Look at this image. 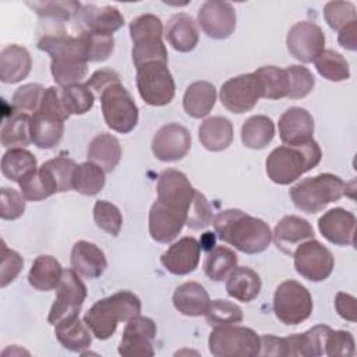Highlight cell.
Masks as SVG:
<instances>
[{
  "mask_svg": "<svg viewBox=\"0 0 357 357\" xmlns=\"http://www.w3.org/2000/svg\"><path fill=\"white\" fill-rule=\"evenodd\" d=\"M45 88L40 84H25L13 95V109L20 113L36 112L40 106Z\"/></svg>",
  "mask_w": 357,
  "mask_h": 357,
  "instance_id": "cell-52",
  "label": "cell"
},
{
  "mask_svg": "<svg viewBox=\"0 0 357 357\" xmlns=\"http://www.w3.org/2000/svg\"><path fill=\"white\" fill-rule=\"evenodd\" d=\"M279 137L284 145L298 146L312 141L314 119L303 107H290L279 119Z\"/></svg>",
  "mask_w": 357,
  "mask_h": 357,
  "instance_id": "cell-20",
  "label": "cell"
},
{
  "mask_svg": "<svg viewBox=\"0 0 357 357\" xmlns=\"http://www.w3.org/2000/svg\"><path fill=\"white\" fill-rule=\"evenodd\" d=\"M105 170L88 160L77 165L73 176V190L82 195H96L105 187Z\"/></svg>",
  "mask_w": 357,
  "mask_h": 357,
  "instance_id": "cell-40",
  "label": "cell"
},
{
  "mask_svg": "<svg viewBox=\"0 0 357 357\" xmlns=\"http://www.w3.org/2000/svg\"><path fill=\"white\" fill-rule=\"evenodd\" d=\"M237 266L236 252L225 245H218L212 248L204 261L205 275L213 280L220 282L227 278V275Z\"/></svg>",
  "mask_w": 357,
  "mask_h": 357,
  "instance_id": "cell-39",
  "label": "cell"
},
{
  "mask_svg": "<svg viewBox=\"0 0 357 357\" xmlns=\"http://www.w3.org/2000/svg\"><path fill=\"white\" fill-rule=\"evenodd\" d=\"M64 269L52 255H39L28 273L29 284L39 291H50L59 287Z\"/></svg>",
  "mask_w": 357,
  "mask_h": 357,
  "instance_id": "cell-32",
  "label": "cell"
},
{
  "mask_svg": "<svg viewBox=\"0 0 357 357\" xmlns=\"http://www.w3.org/2000/svg\"><path fill=\"white\" fill-rule=\"evenodd\" d=\"M321 234L335 245H353L356 234V216L344 208H333L318 220Z\"/></svg>",
  "mask_w": 357,
  "mask_h": 357,
  "instance_id": "cell-22",
  "label": "cell"
},
{
  "mask_svg": "<svg viewBox=\"0 0 357 357\" xmlns=\"http://www.w3.org/2000/svg\"><path fill=\"white\" fill-rule=\"evenodd\" d=\"M165 38L174 50L183 53L191 52L199 40L197 22L185 13L174 14L166 25Z\"/></svg>",
  "mask_w": 357,
  "mask_h": 357,
  "instance_id": "cell-28",
  "label": "cell"
},
{
  "mask_svg": "<svg viewBox=\"0 0 357 357\" xmlns=\"http://www.w3.org/2000/svg\"><path fill=\"white\" fill-rule=\"evenodd\" d=\"M284 70L287 73V79H289L287 98L300 99L307 96L314 89L315 78L307 67L293 64Z\"/></svg>",
  "mask_w": 357,
  "mask_h": 357,
  "instance_id": "cell-50",
  "label": "cell"
},
{
  "mask_svg": "<svg viewBox=\"0 0 357 357\" xmlns=\"http://www.w3.org/2000/svg\"><path fill=\"white\" fill-rule=\"evenodd\" d=\"M42 167L53 180L57 192L73 190V176L77 167V163L73 159L67 156H57L46 160Z\"/></svg>",
  "mask_w": 357,
  "mask_h": 357,
  "instance_id": "cell-46",
  "label": "cell"
},
{
  "mask_svg": "<svg viewBox=\"0 0 357 357\" xmlns=\"http://www.w3.org/2000/svg\"><path fill=\"white\" fill-rule=\"evenodd\" d=\"M321 158L322 152L315 139L298 146H278L266 158V174L273 183L287 185L314 169Z\"/></svg>",
  "mask_w": 357,
  "mask_h": 357,
  "instance_id": "cell-4",
  "label": "cell"
},
{
  "mask_svg": "<svg viewBox=\"0 0 357 357\" xmlns=\"http://www.w3.org/2000/svg\"><path fill=\"white\" fill-rule=\"evenodd\" d=\"M185 220V213L174 211L156 199L149 211V234L155 241L167 244L178 236Z\"/></svg>",
  "mask_w": 357,
  "mask_h": 357,
  "instance_id": "cell-23",
  "label": "cell"
},
{
  "mask_svg": "<svg viewBox=\"0 0 357 357\" xmlns=\"http://www.w3.org/2000/svg\"><path fill=\"white\" fill-rule=\"evenodd\" d=\"M18 185L26 201H42L57 192L53 180L42 166L24 177Z\"/></svg>",
  "mask_w": 357,
  "mask_h": 357,
  "instance_id": "cell-42",
  "label": "cell"
},
{
  "mask_svg": "<svg viewBox=\"0 0 357 357\" xmlns=\"http://www.w3.org/2000/svg\"><path fill=\"white\" fill-rule=\"evenodd\" d=\"M158 201L163 205L188 213L190 205L192 202L195 188L191 185L187 176L174 169H166L160 173L158 178Z\"/></svg>",
  "mask_w": 357,
  "mask_h": 357,
  "instance_id": "cell-15",
  "label": "cell"
},
{
  "mask_svg": "<svg viewBox=\"0 0 357 357\" xmlns=\"http://www.w3.org/2000/svg\"><path fill=\"white\" fill-rule=\"evenodd\" d=\"M89 328L78 317L60 322L54 326V335L61 346L70 351L82 353L92 343Z\"/></svg>",
  "mask_w": 357,
  "mask_h": 357,
  "instance_id": "cell-35",
  "label": "cell"
},
{
  "mask_svg": "<svg viewBox=\"0 0 357 357\" xmlns=\"http://www.w3.org/2000/svg\"><path fill=\"white\" fill-rule=\"evenodd\" d=\"M61 99L68 114H84L92 109L95 95L85 84H74L61 88Z\"/></svg>",
  "mask_w": 357,
  "mask_h": 357,
  "instance_id": "cell-45",
  "label": "cell"
},
{
  "mask_svg": "<svg viewBox=\"0 0 357 357\" xmlns=\"http://www.w3.org/2000/svg\"><path fill=\"white\" fill-rule=\"evenodd\" d=\"M25 211V197L14 188H1V211L0 216L4 220H15Z\"/></svg>",
  "mask_w": 357,
  "mask_h": 357,
  "instance_id": "cell-57",
  "label": "cell"
},
{
  "mask_svg": "<svg viewBox=\"0 0 357 357\" xmlns=\"http://www.w3.org/2000/svg\"><path fill=\"white\" fill-rule=\"evenodd\" d=\"M354 339L347 331H331L325 342L326 356H354Z\"/></svg>",
  "mask_w": 357,
  "mask_h": 357,
  "instance_id": "cell-56",
  "label": "cell"
},
{
  "mask_svg": "<svg viewBox=\"0 0 357 357\" xmlns=\"http://www.w3.org/2000/svg\"><path fill=\"white\" fill-rule=\"evenodd\" d=\"M36 169V158L24 148H11L1 158L3 176L15 183Z\"/></svg>",
  "mask_w": 357,
  "mask_h": 357,
  "instance_id": "cell-38",
  "label": "cell"
},
{
  "mask_svg": "<svg viewBox=\"0 0 357 357\" xmlns=\"http://www.w3.org/2000/svg\"><path fill=\"white\" fill-rule=\"evenodd\" d=\"M132 45L131 56L135 68L149 61L167 63V50L162 38H148Z\"/></svg>",
  "mask_w": 357,
  "mask_h": 357,
  "instance_id": "cell-47",
  "label": "cell"
},
{
  "mask_svg": "<svg viewBox=\"0 0 357 357\" xmlns=\"http://www.w3.org/2000/svg\"><path fill=\"white\" fill-rule=\"evenodd\" d=\"M273 312L284 325H298L312 312V297L305 286L296 280L282 282L273 296Z\"/></svg>",
  "mask_w": 357,
  "mask_h": 357,
  "instance_id": "cell-8",
  "label": "cell"
},
{
  "mask_svg": "<svg viewBox=\"0 0 357 357\" xmlns=\"http://www.w3.org/2000/svg\"><path fill=\"white\" fill-rule=\"evenodd\" d=\"M206 322L211 326H219V325H234L240 324L243 321V310L227 300H213L211 301V305L205 314Z\"/></svg>",
  "mask_w": 357,
  "mask_h": 357,
  "instance_id": "cell-48",
  "label": "cell"
},
{
  "mask_svg": "<svg viewBox=\"0 0 357 357\" xmlns=\"http://www.w3.org/2000/svg\"><path fill=\"white\" fill-rule=\"evenodd\" d=\"M259 356H287L284 337H278L273 335H262Z\"/></svg>",
  "mask_w": 357,
  "mask_h": 357,
  "instance_id": "cell-61",
  "label": "cell"
},
{
  "mask_svg": "<svg viewBox=\"0 0 357 357\" xmlns=\"http://www.w3.org/2000/svg\"><path fill=\"white\" fill-rule=\"evenodd\" d=\"M99 99L109 128L121 134L134 130L138 123V107L130 92L120 82L107 86Z\"/></svg>",
  "mask_w": 357,
  "mask_h": 357,
  "instance_id": "cell-10",
  "label": "cell"
},
{
  "mask_svg": "<svg viewBox=\"0 0 357 357\" xmlns=\"http://www.w3.org/2000/svg\"><path fill=\"white\" fill-rule=\"evenodd\" d=\"M314 238V229L307 219L296 215L283 216L272 233V240L284 254L293 255L296 247L305 240Z\"/></svg>",
  "mask_w": 357,
  "mask_h": 357,
  "instance_id": "cell-24",
  "label": "cell"
},
{
  "mask_svg": "<svg viewBox=\"0 0 357 357\" xmlns=\"http://www.w3.org/2000/svg\"><path fill=\"white\" fill-rule=\"evenodd\" d=\"M128 28L132 43L148 38H162L163 35V24L160 18L153 14H142L135 17L130 22Z\"/></svg>",
  "mask_w": 357,
  "mask_h": 357,
  "instance_id": "cell-53",
  "label": "cell"
},
{
  "mask_svg": "<svg viewBox=\"0 0 357 357\" xmlns=\"http://www.w3.org/2000/svg\"><path fill=\"white\" fill-rule=\"evenodd\" d=\"M332 329L326 325H317L304 333H294L284 337L287 356L318 357L325 354V342Z\"/></svg>",
  "mask_w": 357,
  "mask_h": 357,
  "instance_id": "cell-27",
  "label": "cell"
},
{
  "mask_svg": "<svg viewBox=\"0 0 357 357\" xmlns=\"http://www.w3.org/2000/svg\"><path fill=\"white\" fill-rule=\"evenodd\" d=\"M314 63L318 73L329 81L340 82L350 77L347 60L332 49H324V52L315 59Z\"/></svg>",
  "mask_w": 357,
  "mask_h": 357,
  "instance_id": "cell-44",
  "label": "cell"
},
{
  "mask_svg": "<svg viewBox=\"0 0 357 357\" xmlns=\"http://www.w3.org/2000/svg\"><path fill=\"white\" fill-rule=\"evenodd\" d=\"M36 46L50 56L53 79L61 88L79 84L85 78L88 59L81 33L78 36H70L63 29L47 32L38 40Z\"/></svg>",
  "mask_w": 357,
  "mask_h": 357,
  "instance_id": "cell-1",
  "label": "cell"
},
{
  "mask_svg": "<svg viewBox=\"0 0 357 357\" xmlns=\"http://www.w3.org/2000/svg\"><path fill=\"white\" fill-rule=\"evenodd\" d=\"M88 159L105 172H113L121 158V145L112 134H98L88 145Z\"/></svg>",
  "mask_w": 357,
  "mask_h": 357,
  "instance_id": "cell-34",
  "label": "cell"
},
{
  "mask_svg": "<svg viewBox=\"0 0 357 357\" xmlns=\"http://www.w3.org/2000/svg\"><path fill=\"white\" fill-rule=\"evenodd\" d=\"M275 137L273 121L264 114L251 116L241 127V141L250 149L265 148Z\"/></svg>",
  "mask_w": 357,
  "mask_h": 357,
  "instance_id": "cell-37",
  "label": "cell"
},
{
  "mask_svg": "<svg viewBox=\"0 0 357 357\" xmlns=\"http://www.w3.org/2000/svg\"><path fill=\"white\" fill-rule=\"evenodd\" d=\"M335 308L343 319L356 322L357 317H356V297L354 296L344 293V291H339L335 297Z\"/></svg>",
  "mask_w": 357,
  "mask_h": 357,
  "instance_id": "cell-60",
  "label": "cell"
},
{
  "mask_svg": "<svg viewBox=\"0 0 357 357\" xmlns=\"http://www.w3.org/2000/svg\"><path fill=\"white\" fill-rule=\"evenodd\" d=\"M137 88L139 96L151 106L170 103L176 93V85L167 63L149 61L137 67Z\"/></svg>",
  "mask_w": 357,
  "mask_h": 357,
  "instance_id": "cell-9",
  "label": "cell"
},
{
  "mask_svg": "<svg viewBox=\"0 0 357 357\" xmlns=\"http://www.w3.org/2000/svg\"><path fill=\"white\" fill-rule=\"evenodd\" d=\"M198 137L205 149L212 152L223 151L229 148L233 141V124L223 116L208 117L204 123H201Z\"/></svg>",
  "mask_w": 357,
  "mask_h": 357,
  "instance_id": "cell-30",
  "label": "cell"
},
{
  "mask_svg": "<svg viewBox=\"0 0 357 357\" xmlns=\"http://www.w3.org/2000/svg\"><path fill=\"white\" fill-rule=\"evenodd\" d=\"M261 82L262 98L265 99H280L287 96L289 79L287 73L276 66H264L254 71Z\"/></svg>",
  "mask_w": 357,
  "mask_h": 357,
  "instance_id": "cell-41",
  "label": "cell"
},
{
  "mask_svg": "<svg viewBox=\"0 0 357 357\" xmlns=\"http://www.w3.org/2000/svg\"><path fill=\"white\" fill-rule=\"evenodd\" d=\"M120 82V75L112 70V68H100L96 70L85 82V85L93 92V95L100 96L102 92L113 85V84H119Z\"/></svg>",
  "mask_w": 357,
  "mask_h": 357,
  "instance_id": "cell-59",
  "label": "cell"
},
{
  "mask_svg": "<svg viewBox=\"0 0 357 357\" xmlns=\"http://www.w3.org/2000/svg\"><path fill=\"white\" fill-rule=\"evenodd\" d=\"M212 220H213V213L206 197L202 192L195 190L192 202L187 213L185 225L192 230H201L209 226Z\"/></svg>",
  "mask_w": 357,
  "mask_h": 357,
  "instance_id": "cell-55",
  "label": "cell"
},
{
  "mask_svg": "<svg viewBox=\"0 0 357 357\" xmlns=\"http://www.w3.org/2000/svg\"><path fill=\"white\" fill-rule=\"evenodd\" d=\"M75 20L82 28L81 31L110 36L124 25V17L114 6L99 7L95 4H85L75 15Z\"/></svg>",
  "mask_w": 357,
  "mask_h": 357,
  "instance_id": "cell-19",
  "label": "cell"
},
{
  "mask_svg": "<svg viewBox=\"0 0 357 357\" xmlns=\"http://www.w3.org/2000/svg\"><path fill=\"white\" fill-rule=\"evenodd\" d=\"M86 287L74 269H64L61 282L57 287V296L49 311L47 322L53 326L60 322L78 317L85 301Z\"/></svg>",
  "mask_w": 357,
  "mask_h": 357,
  "instance_id": "cell-11",
  "label": "cell"
},
{
  "mask_svg": "<svg viewBox=\"0 0 357 357\" xmlns=\"http://www.w3.org/2000/svg\"><path fill=\"white\" fill-rule=\"evenodd\" d=\"M216 102V89L208 81H195L188 85L183 96L185 113L194 119H202L209 114Z\"/></svg>",
  "mask_w": 357,
  "mask_h": 357,
  "instance_id": "cell-31",
  "label": "cell"
},
{
  "mask_svg": "<svg viewBox=\"0 0 357 357\" xmlns=\"http://www.w3.org/2000/svg\"><path fill=\"white\" fill-rule=\"evenodd\" d=\"M32 67L29 52L20 45H7L0 52V79L15 84L28 77Z\"/></svg>",
  "mask_w": 357,
  "mask_h": 357,
  "instance_id": "cell-29",
  "label": "cell"
},
{
  "mask_svg": "<svg viewBox=\"0 0 357 357\" xmlns=\"http://www.w3.org/2000/svg\"><path fill=\"white\" fill-rule=\"evenodd\" d=\"M209 351L215 357H255L259 356L261 339L245 326H215L208 339Z\"/></svg>",
  "mask_w": 357,
  "mask_h": 357,
  "instance_id": "cell-7",
  "label": "cell"
},
{
  "mask_svg": "<svg viewBox=\"0 0 357 357\" xmlns=\"http://www.w3.org/2000/svg\"><path fill=\"white\" fill-rule=\"evenodd\" d=\"M262 98L261 82L254 73L240 74L227 79L220 88L222 105L233 113L241 114L254 109Z\"/></svg>",
  "mask_w": 357,
  "mask_h": 357,
  "instance_id": "cell-13",
  "label": "cell"
},
{
  "mask_svg": "<svg viewBox=\"0 0 357 357\" xmlns=\"http://www.w3.org/2000/svg\"><path fill=\"white\" fill-rule=\"evenodd\" d=\"M191 148L190 131L178 124L169 123L162 126L152 139V152L162 162H176L183 159Z\"/></svg>",
  "mask_w": 357,
  "mask_h": 357,
  "instance_id": "cell-18",
  "label": "cell"
},
{
  "mask_svg": "<svg viewBox=\"0 0 357 357\" xmlns=\"http://www.w3.org/2000/svg\"><path fill=\"white\" fill-rule=\"evenodd\" d=\"M218 237L244 254H259L272 241V231L262 219L240 209L220 211L212 220Z\"/></svg>",
  "mask_w": 357,
  "mask_h": 357,
  "instance_id": "cell-2",
  "label": "cell"
},
{
  "mask_svg": "<svg viewBox=\"0 0 357 357\" xmlns=\"http://www.w3.org/2000/svg\"><path fill=\"white\" fill-rule=\"evenodd\" d=\"M201 245L190 236L181 237L178 241L173 243L160 257L162 265L167 272L183 276L194 272L199 264Z\"/></svg>",
  "mask_w": 357,
  "mask_h": 357,
  "instance_id": "cell-21",
  "label": "cell"
},
{
  "mask_svg": "<svg viewBox=\"0 0 357 357\" xmlns=\"http://www.w3.org/2000/svg\"><path fill=\"white\" fill-rule=\"evenodd\" d=\"M344 194V181L331 173L307 177L290 188V198L294 206L305 213L321 212L326 205L339 201Z\"/></svg>",
  "mask_w": 357,
  "mask_h": 357,
  "instance_id": "cell-6",
  "label": "cell"
},
{
  "mask_svg": "<svg viewBox=\"0 0 357 357\" xmlns=\"http://www.w3.org/2000/svg\"><path fill=\"white\" fill-rule=\"evenodd\" d=\"M93 219L99 229L109 233L110 236H117L121 230L123 216L120 209L109 201H96L93 206Z\"/></svg>",
  "mask_w": 357,
  "mask_h": 357,
  "instance_id": "cell-49",
  "label": "cell"
},
{
  "mask_svg": "<svg viewBox=\"0 0 357 357\" xmlns=\"http://www.w3.org/2000/svg\"><path fill=\"white\" fill-rule=\"evenodd\" d=\"M293 258L297 273L311 282L325 280L335 266L332 252L315 238L298 244L293 252Z\"/></svg>",
  "mask_w": 357,
  "mask_h": 357,
  "instance_id": "cell-12",
  "label": "cell"
},
{
  "mask_svg": "<svg viewBox=\"0 0 357 357\" xmlns=\"http://www.w3.org/2000/svg\"><path fill=\"white\" fill-rule=\"evenodd\" d=\"M22 265H24V259L21 258V255L14 250L7 248V245L3 243L1 244L0 286L6 287L8 283H11L21 272Z\"/></svg>",
  "mask_w": 357,
  "mask_h": 357,
  "instance_id": "cell-58",
  "label": "cell"
},
{
  "mask_svg": "<svg viewBox=\"0 0 357 357\" xmlns=\"http://www.w3.org/2000/svg\"><path fill=\"white\" fill-rule=\"evenodd\" d=\"M324 18L333 31H340L346 24L357 20L356 7L349 1H329L324 7Z\"/></svg>",
  "mask_w": 357,
  "mask_h": 357,
  "instance_id": "cell-54",
  "label": "cell"
},
{
  "mask_svg": "<svg viewBox=\"0 0 357 357\" xmlns=\"http://www.w3.org/2000/svg\"><path fill=\"white\" fill-rule=\"evenodd\" d=\"M173 305L183 315L201 317L206 314L211 298L201 283L184 282L177 286L173 293Z\"/></svg>",
  "mask_w": 357,
  "mask_h": 357,
  "instance_id": "cell-26",
  "label": "cell"
},
{
  "mask_svg": "<svg viewBox=\"0 0 357 357\" xmlns=\"http://www.w3.org/2000/svg\"><path fill=\"white\" fill-rule=\"evenodd\" d=\"M0 141L4 148H24L32 142L31 116L15 112L8 116L0 131Z\"/></svg>",
  "mask_w": 357,
  "mask_h": 357,
  "instance_id": "cell-36",
  "label": "cell"
},
{
  "mask_svg": "<svg viewBox=\"0 0 357 357\" xmlns=\"http://www.w3.org/2000/svg\"><path fill=\"white\" fill-rule=\"evenodd\" d=\"M156 336V325L155 322L142 315H135L130 321L123 331V336L119 346V353L124 357L134 356H153L152 342Z\"/></svg>",
  "mask_w": 357,
  "mask_h": 357,
  "instance_id": "cell-17",
  "label": "cell"
},
{
  "mask_svg": "<svg viewBox=\"0 0 357 357\" xmlns=\"http://www.w3.org/2000/svg\"><path fill=\"white\" fill-rule=\"evenodd\" d=\"M71 266L78 275L88 279H96L105 272L107 261L98 245L79 240L71 250Z\"/></svg>",
  "mask_w": 357,
  "mask_h": 357,
  "instance_id": "cell-25",
  "label": "cell"
},
{
  "mask_svg": "<svg viewBox=\"0 0 357 357\" xmlns=\"http://www.w3.org/2000/svg\"><path fill=\"white\" fill-rule=\"evenodd\" d=\"M226 291L238 301H252L261 291V278L248 266H236L227 275Z\"/></svg>",
  "mask_w": 357,
  "mask_h": 357,
  "instance_id": "cell-33",
  "label": "cell"
},
{
  "mask_svg": "<svg viewBox=\"0 0 357 357\" xmlns=\"http://www.w3.org/2000/svg\"><path fill=\"white\" fill-rule=\"evenodd\" d=\"M68 117L61 99V88H46L39 109L31 116L32 142L40 149L54 148L63 137L64 121Z\"/></svg>",
  "mask_w": 357,
  "mask_h": 357,
  "instance_id": "cell-5",
  "label": "cell"
},
{
  "mask_svg": "<svg viewBox=\"0 0 357 357\" xmlns=\"http://www.w3.org/2000/svg\"><path fill=\"white\" fill-rule=\"evenodd\" d=\"M29 6L39 17L50 20L53 22H63L71 18H75L82 4L78 1H28Z\"/></svg>",
  "mask_w": 357,
  "mask_h": 357,
  "instance_id": "cell-43",
  "label": "cell"
},
{
  "mask_svg": "<svg viewBox=\"0 0 357 357\" xmlns=\"http://www.w3.org/2000/svg\"><path fill=\"white\" fill-rule=\"evenodd\" d=\"M8 353H11V354H14V353H21V354H29L28 351H25V350H21V349H17L15 346H14V347H8V349H6V350L3 351V356H7Z\"/></svg>",
  "mask_w": 357,
  "mask_h": 357,
  "instance_id": "cell-63",
  "label": "cell"
},
{
  "mask_svg": "<svg viewBox=\"0 0 357 357\" xmlns=\"http://www.w3.org/2000/svg\"><path fill=\"white\" fill-rule=\"evenodd\" d=\"M337 42L347 50H357V20L346 24L337 35Z\"/></svg>",
  "mask_w": 357,
  "mask_h": 357,
  "instance_id": "cell-62",
  "label": "cell"
},
{
  "mask_svg": "<svg viewBox=\"0 0 357 357\" xmlns=\"http://www.w3.org/2000/svg\"><path fill=\"white\" fill-rule=\"evenodd\" d=\"M236 10L227 1L208 0L198 10V24L212 39H226L236 29Z\"/></svg>",
  "mask_w": 357,
  "mask_h": 357,
  "instance_id": "cell-16",
  "label": "cell"
},
{
  "mask_svg": "<svg viewBox=\"0 0 357 357\" xmlns=\"http://www.w3.org/2000/svg\"><path fill=\"white\" fill-rule=\"evenodd\" d=\"M289 53L301 63H312L324 52L325 35L312 21H298L287 32Z\"/></svg>",
  "mask_w": 357,
  "mask_h": 357,
  "instance_id": "cell-14",
  "label": "cell"
},
{
  "mask_svg": "<svg viewBox=\"0 0 357 357\" xmlns=\"http://www.w3.org/2000/svg\"><path fill=\"white\" fill-rule=\"evenodd\" d=\"M85 42V50H86V59L92 63L105 61L109 59V56L114 50V38L110 35H100V33H92L88 31L79 32Z\"/></svg>",
  "mask_w": 357,
  "mask_h": 357,
  "instance_id": "cell-51",
  "label": "cell"
},
{
  "mask_svg": "<svg viewBox=\"0 0 357 357\" xmlns=\"http://www.w3.org/2000/svg\"><path fill=\"white\" fill-rule=\"evenodd\" d=\"M141 312V300L131 291L120 290L98 300L84 315V322L92 335L100 340L109 339L119 322H127Z\"/></svg>",
  "mask_w": 357,
  "mask_h": 357,
  "instance_id": "cell-3",
  "label": "cell"
}]
</instances>
